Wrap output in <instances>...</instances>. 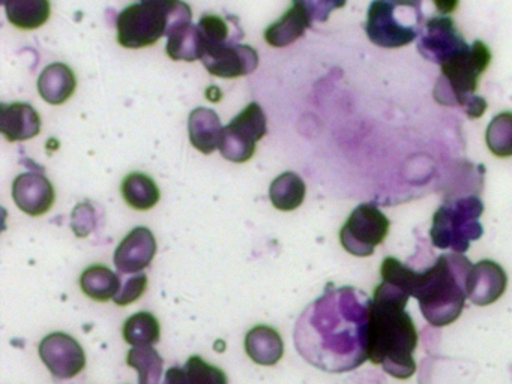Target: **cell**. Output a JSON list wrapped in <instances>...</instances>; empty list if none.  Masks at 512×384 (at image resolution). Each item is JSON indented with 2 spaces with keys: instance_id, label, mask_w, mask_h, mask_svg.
<instances>
[{
  "instance_id": "cell-1",
  "label": "cell",
  "mask_w": 512,
  "mask_h": 384,
  "mask_svg": "<svg viewBox=\"0 0 512 384\" xmlns=\"http://www.w3.org/2000/svg\"><path fill=\"white\" fill-rule=\"evenodd\" d=\"M370 309L371 300L364 291L329 284L296 321V350L325 372L359 368L368 359Z\"/></svg>"
},
{
  "instance_id": "cell-2",
  "label": "cell",
  "mask_w": 512,
  "mask_h": 384,
  "mask_svg": "<svg viewBox=\"0 0 512 384\" xmlns=\"http://www.w3.org/2000/svg\"><path fill=\"white\" fill-rule=\"evenodd\" d=\"M407 302L409 297L377 285L368 324V360L398 380H407L416 372L413 353L418 330L406 312Z\"/></svg>"
},
{
  "instance_id": "cell-3",
  "label": "cell",
  "mask_w": 512,
  "mask_h": 384,
  "mask_svg": "<svg viewBox=\"0 0 512 384\" xmlns=\"http://www.w3.org/2000/svg\"><path fill=\"white\" fill-rule=\"evenodd\" d=\"M470 269L469 258L449 252L419 272L412 296L418 299L422 315L431 326H448L458 320L466 303Z\"/></svg>"
},
{
  "instance_id": "cell-4",
  "label": "cell",
  "mask_w": 512,
  "mask_h": 384,
  "mask_svg": "<svg viewBox=\"0 0 512 384\" xmlns=\"http://www.w3.org/2000/svg\"><path fill=\"white\" fill-rule=\"evenodd\" d=\"M491 63V53L482 41H475L466 50L440 65L442 75L434 87V98L446 107L463 108L470 119H478L487 110V101L475 95L478 80Z\"/></svg>"
},
{
  "instance_id": "cell-5",
  "label": "cell",
  "mask_w": 512,
  "mask_h": 384,
  "mask_svg": "<svg viewBox=\"0 0 512 384\" xmlns=\"http://www.w3.org/2000/svg\"><path fill=\"white\" fill-rule=\"evenodd\" d=\"M193 14L182 0H140L118 15V42L125 48H145L160 41L170 21Z\"/></svg>"
},
{
  "instance_id": "cell-6",
  "label": "cell",
  "mask_w": 512,
  "mask_h": 384,
  "mask_svg": "<svg viewBox=\"0 0 512 384\" xmlns=\"http://www.w3.org/2000/svg\"><path fill=\"white\" fill-rule=\"evenodd\" d=\"M425 24L422 0H373L365 32L377 47L401 48L418 39Z\"/></svg>"
},
{
  "instance_id": "cell-7",
  "label": "cell",
  "mask_w": 512,
  "mask_h": 384,
  "mask_svg": "<svg viewBox=\"0 0 512 384\" xmlns=\"http://www.w3.org/2000/svg\"><path fill=\"white\" fill-rule=\"evenodd\" d=\"M484 204L476 195L455 197L446 200L433 216L430 236L439 249L464 254L470 243L484 234L481 219Z\"/></svg>"
},
{
  "instance_id": "cell-8",
  "label": "cell",
  "mask_w": 512,
  "mask_h": 384,
  "mask_svg": "<svg viewBox=\"0 0 512 384\" xmlns=\"http://www.w3.org/2000/svg\"><path fill=\"white\" fill-rule=\"evenodd\" d=\"M389 233L385 213L373 203L359 204L340 231V242L349 254L370 257Z\"/></svg>"
},
{
  "instance_id": "cell-9",
  "label": "cell",
  "mask_w": 512,
  "mask_h": 384,
  "mask_svg": "<svg viewBox=\"0 0 512 384\" xmlns=\"http://www.w3.org/2000/svg\"><path fill=\"white\" fill-rule=\"evenodd\" d=\"M268 132L266 116L257 102H251L229 125L224 126L221 135L220 152L229 161L242 164L250 161L256 153V146Z\"/></svg>"
},
{
  "instance_id": "cell-10",
  "label": "cell",
  "mask_w": 512,
  "mask_h": 384,
  "mask_svg": "<svg viewBox=\"0 0 512 384\" xmlns=\"http://www.w3.org/2000/svg\"><path fill=\"white\" fill-rule=\"evenodd\" d=\"M40 357L49 371L61 380L76 377L86 366V354L77 339L56 332L41 341Z\"/></svg>"
},
{
  "instance_id": "cell-11",
  "label": "cell",
  "mask_w": 512,
  "mask_h": 384,
  "mask_svg": "<svg viewBox=\"0 0 512 384\" xmlns=\"http://www.w3.org/2000/svg\"><path fill=\"white\" fill-rule=\"evenodd\" d=\"M467 47L469 44L449 17H436L427 21L418 41L421 56L437 65H442Z\"/></svg>"
},
{
  "instance_id": "cell-12",
  "label": "cell",
  "mask_w": 512,
  "mask_h": 384,
  "mask_svg": "<svg viewBox=\"0 0 512 384\" xmlns=\"http://www.w3.org/2000/svg\"><path fill=\"white\" fill-rule=\"evenodd\" d=\"M202 63L215 77L238 78L256 71L259 54L250 45L230 41L208 48L203 53Z\"/></svg>"
},
{
  "instance_id": "cell-13",
  "label": "cell",
  "mask_w": 512,
  "mask_h": 384,
  "mask_svg": "<svg viewBox=\"0 0 512 384\" xmlns=\"http://www.w3.org/2000/svg\"><path fill=\"white\" fill-rule=\"evenodd\" d=\"M157 254V240L149 228L137 227L119 243L115 252V266L122 275L142 272Z\"/></svg>"
},
{
  "instance_id": "cell-14",
  "label": "cell",
  "mask_w": 512,
  "mask_h": 384,
  "mask_svg": "<svg viewBox=\"0 0 512 384\" xmlns=\"http://www.w3.org/2000/svg\"><path fill=\"white\" fill-rule=\"evenodd\" d=\"M508 276L496 261L482 260L472 266L467 278V297L473 305L487 306L505 293Z\"/></svg>"
},
{
  "instance_id": "cell-15",
  "label": "cell",
  "mask_w": 512,
  "mask_h": 384,
  "mask_svg": "<svg viewBox=\"0 0 512 384\" xmlns=\"http://www.w3.org/2000/svg\"><path fill=\"white\" fill-rule=\"evenodd\" d=\"M13 198L22 212L41 216L49 212L55 203V188L43 174L29 171L20 174L13 183Z\"/></svg>"
},
{
  "instance_id": "cell-16",
  "label": "cell",
  "mask_w": 512,
  "mask_h": 384,
  "mask_svg": "<svg viewBox=\"0 0 512 384\" xmlns=\"http://www.w3.org/2000/svg\"><path fill=\"white\" fill-rule=\"evenodd\" d=\"M0 131L8 141L31 140L41 131V117L32 105L25 102L2 104Z\"/></svg>"
},
{
  "instance_id": "cell-17",
  "label": "cell",
  "mask_w": 512,
  "mask_h": 384,
  "mask_svg": "<svg viewBox=\"0 0 512 384\" xmlns=\"http://www.w3.org/2000/svg\"><path fill=\"white\" fill-rule=\"evenodd\" d=\"M223 129L220 117L211 108L199 107L191 111L188 132H190L191 144L199 152L211 155L212 152L220 149Z\"/></svg>"
},
{
  "instance_id": "cell-18",
  "label": "cell",
  "mask_w": 512,
  "mask_h": 384,
  "mask_svg": "<svg viewBox=\"0 0 512 384\" xmlns=\"http://www.w3.org/2000/svg\"><path fill=\"white\" fill-rule=\"evenodd\" d=\"M245 351L257 365H277L284 354L283 338L274 327L259 324L245 336Z\"/></svg>"
},
{
  "instance_id": "cell-19",
  "label": "cell",
  "mask_w": 512,
  "mask_h": 384,
  "mask_svg": "<svg viewBox=\"0 0 512 384\" xmlns=\"http://www.w3.org/2000/svg\"><path fill=\"white\" fill-rule=\"evenodd\" d=\"M77 80L73 69L65 63H53L38 78V92L44 101L53 105L64 104L76 92Z\"/></svg>"
},
{
  "instance_id": "cell-20",
  "label": "cell",
  "mask_w": 512,
  "mask_h": 384,
  "mask_svg": "<svg viewBox=\"0 0 512 384\" xmlns=\"http://www.w3.org/2000/svg\"><path fill=\"white\" fill-rule=\"evenodd\" d=\"M167 54L170 59L194 62L202 59L203 45L199 27L191 21L175 24L167 30Z\"/></svg>"
},
{
  "instance_id": "cell-21",
  "label": "cell",
  "mask_w": 512,
  "mask_h": 384,
  "mask_svg": "<svg viewBox=\"0 0 512 384\" xmlns=\"http://www.w3.org/2000/svg\"><path fill=\"white\" fill-rule=\"evenodd\" d=\"M310 26L311 20L308 15L299 6L293 5L284 12L280 20L275 21L265 30V41L271 47H287L304 36L305 30Z\"/></svg>"
},
{
  "instance_id": "cell-22",
  "label": "cell",
  "mask_w": 512,
  "mask_h": 384,
  "mask_svg": "<svg viewBox=\"0 0 512 384\" xmlns=\"http://www.w3.org/2000/svg\"><path fill=\"white\" fill-rule=\"evenodd\" d=\"M121 284L122 279L103 264L88 267L80 276V287L83 293L97 302H109L115 299Z\"/></svg>"
},
{
  "instance_id": "cell-23",
  "label": "cell",
  "mask_w": 512,
  "mask_h": 384,
  "mask_svg": "<svg viewBox=\"0 0 512 384\" xmlns=\"http://www.w3.org/2000/svg\"><path fill=\"white\" fill-rule=\"evenodd\" d=\"M8 20L17 29L34 30L49 21L50 0H5Z\"/></svg>"
},
{
  "instance_id": "cell-24",
  "label": "cell",
  "mask_w": 512,
  "mask_h": 384,
  "mask_svg": "<svg viewBox=\"0 0 512 384\" xmlns=\"http://www.w3.org/2000/svg\"><path fill=\"white\" fill-rule=\"evenodd\" d=\"M122 197L128 206L136 210H149L160 201V188L145 173H131L122 182Z\"/></svg>"
},
{
  "instance_id": "cell-25",
  "label": "cell",
  "mask_w": 512,
  "mask_h": 384,
  "mask_svg": "<svg viewBox=\"0 0 512 384\" xmlns=\"http://www.w3.org/2000/svg\"><path fill=\"white\" fill-rule=\"evenodd\" d=\"M305 192H307V188H305L302 177L293 171H286L271 183L269 197H271L275 209L290 212V210L298 209L304 203Z\"/></svg>"
},
{
  "instance_id": "cell-26",
  "label": "cell",
  "mask_w": 512,
  "mask_h": 384,
  "mask_svg": "<svg viewBox=\"0 0 512 384\" xmlns=\"http://www.w3.org/2000/svg\"><path fill=\"white\" fill-rule=\"evenodd\" d=\"M122 333L131 347H149L160 341V321L151 312H137L125 321Z\"/></svg>"
},
{
  "instance_id": "cell-27",
  "label": "cell",
  "mask_w": 512,
  "mask_h": 384,
  "mask_svg": "<svg viewBox=\"0 0 512 384\" xmlns=\"http://www.w3.org/2000/svg\"><path fill=\"white\" fill-rule=\"evenodd\" d=\"M127 363L139 372L140 384H161L164 360L152 345L131 348Z\"/></svg>"
},
{
  "instance_id": "cell-28",
  "label": "cell",
  "mask_w": 512,
  "mask_h": 384,
  "mask_svg": "<svg viewBox=\"0 0 512 384\" xmlns=\"http://www.w3.org/2000/svg\"><path fill=\"white\" fill-rule=\"evenodd\" d=\"M488 149L499 158L512 156V113L497 114L485 132Z\"/></svg>"
},
{
  "instance_id": "cell-29",
  "label": "cell",
  "mask_w": 512,
  "mask_h": 384,
  "mask_svg": "<svg viewBox=\"0 0 512 384\" xmlns=\"http://www.w3.org/2000/svg\"><path fill=\"white\" fill-rule=\"evenodd\" d=\"M197 27H199L200 38H202L203 53L215 45L226 44V42L242 38V36H232L229 23L220 15H203Z\"/></svg>"
},
{
  "instance_id": "cell-30",
  "label": "cell",
  "mask_w": 512,
  "mask_h": 384,
  "mask_svg": "<svg viewBox=\"0 0 512 384\" xmlns=\"http://www.w3.org/2000/svg\"><path fill=\"white\" fill-rule=\"evenodd\" d=\"M184 369L187 372L188 384H229L223 369L209 365L200 356H191Z\"/></svg>"
},
{
  "instance_id": "cell-31",
  "label": "cell",
  "mask_w": 512,
  "mask_h": 384,
  "mask_svg": "<svg viewBox=\"0 0 512 384\" xmlns=\"http://www.w3.org/2000/svg\"><path fill=\"white\" fill-rule=\"evenodd\" d=\"M346 3L347 0H293V5L299 6L311 23H325L332 11L344 8Z\"/></svg>"
},
{
  "instance_id": "cell-32",
  "label": "cell",
  "mask_w": 512,
  "mask_h": 384,
  "mask_svg": "<svg viewBox=\"0 0 512 384\" xmlns=\"http://www.w3.org/2000/svg\"><path fill=\"white\" fill-rule=\"evenodd\" d=\"M146 287H148V278L143 273H137V275L133 273V276H128L122 281L121 288L113 300L119 306L131 305L143 296Z\"/></svg>"
},
{
  "instance_id": "cell-33",
  "label": "cell",
  "mask_w": 512,
  "mask_h": 384,
  "mask_svg": "<svg viewBox=\"0 0 512 384\" xmlns=\"http://www.w3.org/2000/svg\"><path fill=\"white\" fill-rule=\"evenodd\" d=\"M71 227L74 233L79 237H86L97 228V210L89 201L80 203L73 210V218H71Z\"/></svg>"
},
{
  "instance_id": "cell-34",
  "label": "cell",
  "mask_w": 512,
  "mask_h": 384,
  "mask_svg": "<svg viewBox=\"0 0 512 384\" xmlns=\"http://www.w3.org/2000/svg\"><path fill=\"white\" fill-rule=\"evenodd\" d=\"M163 384H188L187 372H185V369L173 366L166 372Z\"/></svg>"
},
{
  "instance_id": "cell-35",
  "label": "cell",
  "mask_w": 512,
  "mask_h": 384,
  "mask_svg": "<svg viewBox=\"0 0 512 384\" xmlns=\"http://www.w3.org/2000/svg\"><path fill=\"white\" fill-rule=\"evenodd\" d=\"M434 5H436L437 12L439 14H451L457 9L458 3L460 0H433Z\"/></svg>"
},
{
  "instance_id": "cell-36",
  "label": "cell",
  "mask_w": 512,
  "mask_h": 384,
  "mask_svg": "<svg viewBox=\"0 0 512 384\" xmlns=\"http://www.w3.org/2000/svg\"><path fill=\"white\" fill-rule=\"evenodd\" d=\"M4 2H5V0H2V3H4Z\"/></svg>"
}]
</instances>
